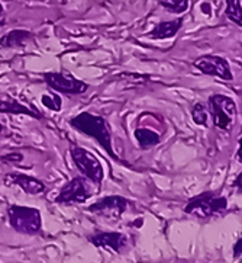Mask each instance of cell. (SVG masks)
Returning <instances> with one entry per match:
<instances>
[{
    "mask_svg": "<svg viewBox=\"0 0 242 263\" xmlns=\"http://www.w3.org/2000/svg\"><path fill=\"white\" fill-rule=\"evenodd\" d=\"M70 127L74 128L77 133L84 134V136L90 137L93 140H96L100 147L106 153L113 159V160L120 161V157L116 156L113 145H112V134H110V127H109L108 121L100 117V115H94L92 112H82L78 115H75L68 121Z\"/></svg>",
    "mask_w": 242,
    "mask_h": 263,
    "instance_id": "1",
    "label": "cell"
},
{
    "mask_svg": "<svg viewBox=\"0 0 242 263\" xmlns=\"http://www.w3.org/2000/svg\"><path fill=\"white\" fill-rule=\"evenodd\" d=\"M228 210V199L217 192H203L193 196L184 206V212L199 220H209L225 214Z\"/></svg>",
    "mask_w": 242,
    "mask_h": 263,
    "instance_id": "2",
    "label": "cell"
},
{
    "mask_svg": "<svg viewBox=\"0 0 242 263\" xmlns=\"http://www.w3.org/2000/svg\"><path fill=\"white\" fill-rule=\"evenodd\" d=\"M208 112L213 119V125L222 131H231L234 127L238 108L234 99L225 95H212L208 99Z\"/></svg>",
    "mask_w": 242,
    "mask_h": 263,
    "instance_id": "3",
    "label": "cell"
},
{
    "mask_svg": "<svg viewBox=\"0 0 242 263\" xmlns=\"http://www.w3.org/2000/svg\"><path fill=\"white\" fill-rule=\"evenodd\" d=\"M10 227L21 234H38L42 230V215L39 210L24 205H10L8 208Z\"/></svg>",
    "mask_w": 242,
    "mask_h": 263,
    "instance_id": "4",
    "label": "cell"
},
{
    "mask_svg": "<svg viewBox=\"0 0 242 263\" xmlns=\"http://www.w3.org/2000/svg\"><path fill=\"white\" fill-rule=\"evenodd\" d=\"M70 156L74 161L77 170L87 178L93 185L97 186V191L100 187L103 178H105V170L97 157H94L90 152H87L83 147L78 145H70Z\"/></svg>",
    "mask_w": 242,
    "mask_h": 263,
    "instance_id": "5",
    "label": "cell"
},
{
    "mask_svg": "<svg viewBox=\"0 0 242 263\" xmlns=\"http://www.w3.org/2000/svg\"><path fill=\"white\" fill-rule=\"evenodd\" d=\"M44 82L57 93L67 95V96L82 95L89 90L87 83H84L83 80H78L77 77H74L70 71H66V70L44 73Z\"/></svg>",
    "mask_w": 242,
    "mask_h": 263,
    "instance_id": "6",
    "label": "cell"
},
{
    "mask_svg": "<svg viewBox=\"0 0 242 263\" xmlns=\"http://www.w3.org/2000/svg\"><path fill=\"white\" fill-rule=\"evenodd\" d=\"M93 191L90 180L84 176H77L68 180L55 198L57 204H82L92 198Z\"/></svg>",
    "mask_w": 242,
    "mask_h": 263,
    "instance_id": "7",
    "label": "cell"
},
{
    "mask_svg": "<svg viewBox=\"0 0 242 263\" xmlns=\"http://www.w3.org/2000/svg\"><path fill=\"white\" fill-rule=\"evenodd\" d=\"M193 66L197 68L199 71H201L203 74L217 77V79H222V80H226V82L234 80L231 64L224 57L206 54V55H201L199 59L194 60Z\"/></svg>",
    "mask_w": 242,
    "mask_h": 263,
    "instance_id": "8",
    "label": "cell"
},
{
    "mask_svg": "<svg viewBox=\"0 0 242 263\" xmlns=\"http://www.w3.org/2000/svg\"><path fill=\"white\" fill-rule=\"evenodd\" d=\"M128 199L119 195H109L93 202L87 211L108 220H120L128 208Z\"/></svg>",
    "mask_w": 242,
    "mask_h": 263,
    "instance_id": "9",
    "label": "cell"
},
{
    "mask_svg": "<svg viewBox=\"0 0 242 263\" xmlns=\"http://www.w3.org/2000/svg\"><path fill=\"white\" fill-rule=\"evenodd\" d=\"M87 241H90L93 246L100 247L105 250H110L113 253H122L128 247V237L122 233H94L87 237Z\"/></svg>",
    "mask_w": 242,
    "mask_h": 263,
    "instance_id": "10",
    "label": "cell"
},
{
    "mask_svg": "<svg viewBox=\"0 0 242 263\" xmlns=\"http://www.w3.org/2000/svg\"><path fill=\"white\" fill-rule=\"evenodd\" d=\"M5 185H17L25 194L29 195H42L47 192V185L39 180V179L29 176V175H22V173H9L3 179Z\"/></svg>",
    "mask_w": 242,
    "mask_h": 263,
    "instance_id": "11",
    "label": "cell"
},
{
    "mask_svg": "<svg viewBox=\"0 0 242 263\" xmlns=\"http://www.w3.org/2000/svg\"><path fill=\"white\" fill-rule=\"evenodd\" d=\"M184 24V17H175L171 21H161L157 25L151 29L147 34L148 38L151 40H167V38H173L177 35V32L182 29Z\"/></svg>",
    "mask_w": 242,
    "mask_h": 263,
    "instance_id": "12",
    "label": "cell"
},
{
    "mask_svg": "<svg viewBox=\"0 0 242 263\" xmlns=\"http://www.w3.org/2000/svg\"><path fill=\"white\" fill-rule=\"evenodd\" d=\"M0 112H6V114H13V115H28L34 119H44V114L39 110L34 109V108H29L25 106L21 102H17L15 99H2L0 101Z\"/></svg>",
    "mask_w": 242,
    "mask_h": 263,
    "instance_id": "13",
    "label": "cell"
},
{
    "mask_svg": "<svg viewBox=\"0 0 242 263\" xmlns=\"http://www.w3.org/2000/svg\"><path fill=\"white\" fill-rule=\"evenodd\" d=\"M34 38V34L28 29H12L8 34L0 36V47L2 48H17L24 47Z\"/></svg>",
    "mask_w": 242,
    "mask_h": 263,
    "instance_id": "14",
    "label": "cell"
},
{
    "mask_svg": "<svg viewBox=\"0 0 242 263\" xmlns=\"http://www.w3.org/2000/svg\"><path fill=\"white\" fill-rule=\"evenodd\" d=\"M134 136L142 150H150L161 143V136L150 128H136L134 131Z\"/></svg>",
    "mask_w": 242,
    "mask_h": 263,
    "instance_id": "15",
    "label": "cell"
},
{
    "mask_svg": "<svg viewBox=\"0 0 242 263\" xmlns=\"http://www.w3.org/2000/svg\"><path fill=\"white\" fill-rule=\"evenodd\" d=\"M192 114L193 122L196 125H200V127H208V119H209V112L208 106L203 102H196L192 106Z\"/></svg>",
    "mask_w": 242,
    "mask_h": 263,
    "instance_id": "16",
    "label": "cell"
},
{
    "mask_svg": "<svg viewBox=\"0 0 242 263\" xmlns=\"http://www.w3.org/2000/svg\"><path fill=\"white\" fill-rule=\"evenodd\" d=\"M226 9L225 15L229 21H232L238 26L242 25L241 19V2L239 0H225Z\"/></svg>",
    "mask_w": 242,
    "mask_h": 263,
    "instance_id": "17",
    "label": "cell"
},
{
    "mask_svg": "<svg viewBox=\"0 0 242 263\" xmlns=\"http://www.w3.org/2000/svg\"><path fill=\"white\" fill-rule=\"evenodd\" d=\"M190 0H158V3L171 13H184L189 9Z\"/></svg>",
    "mask_w": 242,
    "mask_h": 263,
    "instance_id": "18",
    "label": "cell"
},
{
    "mask_svg": "<svg viewBox=\"0 0 242 263\" xmlns=\"http://www.w3.org/2000/svg\"><path fill=\"white\" fill-rule=\"evenodd\" d=\"M42 103H44V106L50 108L51 110H55V112L61 110V96L59 95H44Z\"/></svg>",
    "mask_w": 242,
    "mask_h": 263,
    "instance_id": "19",
    "label": "cell"
},
{
    "mask_svg": "<svg viewBox=\"0 0 242 263\" xmlns=\"http://www.w3.org/2000/svg\"><path fill=\"white\" fill-rule=\"evenodd\" d=\"M22 160H24V156L21 153H9L6 156L0 157V161L8 163V164H16V163H21Z\"/></svg>",
    "mask_w": 242,
    "mask_h": 263,
    "instance_id": "20",
    "label": "cell"
},
{
    "mask_svg": "<svg viewBox=\"0 0 242 263\" xmlns=\"http://www.w3.org/2000/svg\"><path fill=\"white\" fill-rule=\"evenodd\" d=\"M241 245H242V237L238 238V241L235 243L234 246V257L235 259H239L241 257Z\"/></svg>",
    "mask_w": 242,
    "mask_h": 263,
    "instance_id": "21",
    "label": "cell"
},
{
    "mask_svg": "<svg viewBox=\"0 0 242 263\" xmlns=\"http://www.w3.org/2000/svg\"><path fill=\"white\" fill-rule=\"evenodd\" d=\"M241 179H242V175H241V173H239V175H238V178H236V180H235L234 186L241 187Z\"/></svg>",
    "mask_w": 242,
    "mask_h": 263,
    "instance_id": "22",
    "label": "cell"
},
{
    "mask_svg": "<svg viewBox=\"0 0 242 263\" xmlns=\"http://www.w3.org/2000/svg\"><path fill=\"white\" fill-rule=\"evenodd\" d=\"M3 13H5V8H3V5H2V2H0V17L3 16Z\"/></svg>",
    "mask_w": 242,
    "mask_h": 263,
    "instance_id": "23",
    "label": "cell"
},
{
    "mask_svg": "<svg viewBox=\"0 0 242 263\" xmlns=\"http://www.w3.org/2000/svg\"><path fill=\"white\" fill-rule=\"evenodd\" d=\"M57 2H58V3H61V5H66L68 0H57Z\"/></svg>",
    "mask_w": 242,
    "mask_h": 263,
    "instance_id": "24",
    "label": "cell"
},
{
    "mask_svg": "<svg viewBox=\"0 0 242 263\" xmlns=\"http://www.w3.org/2000/svg\"><path fill=\"white\" fill-rule=\"evenodd\" d=\"M3 129H5V127H3V124H0V134L3 133Z\"/></svg>",
    "mask_w": 242,
    "mask_h": 263,
    "instance_id": "25",
    "label": "cell"
},
{
    "mask_svg": "<svg viewBox=\"0 0 242 263\" xmlns=\"http://www.w3.org/2000/svg\"><path fill=\"white\" fill-rule=\"evenodd\" d=\"M5 25V21H2V19H0V26H3Z\"/></svg>",
    "mask_w": 242,
    "mask_h": 263,
    "instance_id": "26",
    "label": "cell"
}]
</instances>
